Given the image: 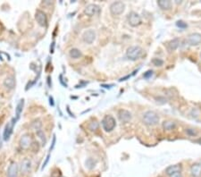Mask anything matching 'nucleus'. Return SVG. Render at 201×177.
<instances>
[{
    "label": "nucleus",
    "mask_w": 201,
    "mask_h": 177,
    "mask_svg": "<svg viewBox=\"0 0 201 177\" xmlns=\"http://www.w3.org/2000/svg\"><path fill=\"white\" fill-rule=\"evenodd\" d=\"M142 53H143V50L140 46H130L128 49H127V57L130 59V60H132V61H136L137 59H139L141 56H142Z\"/></svg>",
    "instance_id": "1"
},
{
    "label": "nucleus",
    "mask_w": 201,
    "mask_h": 177,
    "mask_svg": "<svg viewBox=\"0 0 201 177\" xmlns=\"http://www.w3.org/2000/svg\"><path fill=\"white\" fill-rule=\"evenodd\" d=\"M143 122L147 125H155L159 122V117L154 111H148L143 116Z\"/></svg>",
    "instance_id": "2"
},
{
    "label": "nucleus",
    "mask_w": 201,
    "mask_h": 177,
    "mask_svg": "<svg viewBox=\"0 0 201 177\" xmlns=\"http://www.w3.org/2000/svg\"><path fill=\"white\" fill-rule=\"evenodd\" d=\"M115 125H116L115 119L111 116H106L102 120V126H103L104 130L107 133L112 132L114 129Z\"/></svg>",
    "instance_id": "3"
},
{
    "label": "nucleus",
    "mask_w": 201,
    "mask_h": 177,
    "mask_svg": "<svg viewBox=\"0 0 201 177\" xmlns=\"http://www.w3.org/2000/svg\"><path fill=\"white\" fill-rule=\"evenodd\" d=\"M124 7H125L124 4L123 2L118 1V2H114L111 4L110 11L114 15H119L124 11Z\"/></svg>",
    "instance_id": "4"
},
{
    "label": "nucleus",
    "mask_w": 201,
    "mask_h": 177,
    "mask_svg": "<svg viewBox=\"0 0 201 177\" xmlns=\"http://www.w3.org/2000/svg\"><path fill=\"white\" fill-rule=\"evenodd\" d=\"M128 22H129L131 26L137 27V26H139L141 23V18H140V16L137 13L132 12L128 15Z\"/></svg>",
    "instance_id": "5"
},
{
    "label": "nucleus",
    "mask_w": 201,
    "mask_h": 177,
    "mask_svg": "<svg viewBox=\"0 0 201 177\" xmlns=\"http://www.w3.org/2000/svg\"><path fill=\"white\" fill-rule=\"evenodd\" d=\"M35 18H36V21L40 25V26H47L48 24V19H47V15L46 14L41 11V10H37L36 11V14H35Z\"/></svg>",
    "instance_id": "6"
},
{
    "label": "nucleus",
    "mask_w": 201,
    "mask_h": 177,
    "mask_svg": "<svg viewBox=\"0 0 201 177\" xmlns=\"http://www.w3.org/2000/svg\"><path fill=\"white\" fill-rule=\"evenodd\" d=\"M15 122H16V119L15 118H13L11 122H9L5 128H4V134H3V137H4V140H8L11 134L13 133V126L15 124Z\"/></svg>",
    "instance_id": "7"
},
{
    "label": "nucleus",
    "mask_w": 201,
    "mask_h": 177,
    "mask_svg": "<svg viewBox=\"0 0 201 177\" xmlns=\"http://www.w3.org/2000/svg\"><path fill=\"white\" fill-rule=\"evenodd\" d=\"M99 12H100V8H99V6L97 5V4H89V5L85 8V10H84V13H85L87 15H89V16H94V15L99 14Z\"/></svg>",
    "instance_id": "8"
},
{
    "label": "nucleus",
    "mask_w": 201,
    "mask_h": 177,
    "mask_svg": "<svg viewBox=\"0 0 201 177\" xmlns=\"http://www.w3.org/2000/svg\"><path fill=\"white\" fill-rule=\"evenodd\" d=\"M188 43L191 46H197L201 43V34L200 33H192L188 37Z\"/></svg>",
    "instance_id": "9"
},
{
    "label": "nucleus",
    "mask_w": 201,
    "mask_h": 177,
    "mask_svg": "<svg viewBox=\"0 0 201 177\" xmlns=\"http://www.w3.org/2000/svg\"><path fill=\"white\" fill-rule=\"evenodd\" d=\"M95 39H96V33L93 30H89L85 32L83 34V40L88 44H91L95 40Z\"/></svg>",
    "instance_id": "10"
},
{
    "label": "nucleus",
    "mask_w": 201,
    "mask_h": 177,
    "mask_svg": "<svg viewBox=\"0 0 201 177\" xmlns=\"http://www.w3.org/2000/svg\"><path fill=\"white\" fill-rule=\"evenodd\" d=\"M118 117H119V119L123 123H127V122H129L132 119V115H131V113L129 111L122 109L118 113Z\"/></svg>",
    "instance_id": "11"
},
{
    "label": "nucleus",
    "mask_w": 201,
    "mask_h": 177,
    "mask_svg": "<svg viewBox=\"0 0 201 177\" xmlns=\"http://www.w3.org/2000/svg\"><path fill=\"white\" fill-rule=\"evenodd\" d=\"M7 177H17L18 176V166L16 163H12L6 172Z\"/></svg>",
    "instance_id": "12"
},
{
    "label": "nucleus",
    "mask_w": 201,
    "mask_h": 177,
    "mask_svg": "<svg viewBox=\"0 0 201 177\" xmlns=\"http://www.w3.org/2000/svg\"><path fill=\"white\" fill-rule=\"evenodd\" d=\"M31 136L28 135V134H25V135H23L21 138V140H20V145H21V147L22 148H25L26 149V148H28L31 146Z\"/></svg>",
    "instance_id": "13"
},
{
    "label": "nucleus",
    "mask_w": 201,
    "mask_h": 177,
    "mask_svg": "<svg viewBox=\"0 0 201 177\" xmlns=\"http://www.w3.org/2000/svg\"><path fill=\"white\" fill-rule=\"evenodd\" d=\"M31 162L30 159L25 158V159H23L22 161V164H21V171H22V173L27 174L31 170Z\"/></svg>",
    "instance_id": "14"
},
{
    "label": "nucleus",
    "mask_w": 201,
    "mask_h": 177,
    "mask_svg": "<svg viewBox=\"0 0 201 177\" xmlns=\"http://www.w3.org/2000/svg\"><path fill=\"white\" fill-rule=\"evenodd\" d=\"M191 173L193 177H199L201 175V165L194 164L191 168Z\"/></svg>",
    "instance_id": "15"
},
{
    "label": "nucleus",
    "mask_w": 201,
    "mask_h": 177,
    "mask_svg": "<svg viewBox=\"0 0 201 177\" xmlns=\"http://www.w3.org/2000/svg\"><path fill=\"white\" fill-rule=\"evenodd\" d=\"M179 46H180V40L179 39H174V40L168 42L167 48H168L169 51H174L175 49L178 48Z\"/></svg>",
    "instance_id": "16"
},
{
    "label": "nucleus",
    "mask_w": 201,
    "mask_h": 177,
    "mask_svg": "<svg viewBox=\"0 0 201 177\" xmlns=\"http://www.w3.org/2000/svg\"><path fill=\"white\" fill-rule=\"evenodd\" d=\"M157 4L163 10H169L172 7V3L169 0H159L157 1Z\"/></svg>",
    "instance_id": "17"
},
{
    "label": "nucleus",
    "mask_w": 201,
    "mask_h": 177,
    "mask_svg": "<svg viewBox=\"0 0 201 177\" xmlns=\"http://www.w3.org/2000/svg\"><path fill=\"white\" fill-rule=\"evenodd\" d=\"M4 85L9 89H13L15 87V80L13 77H7L4 81Z\"/></svg>",
    "instance_id": "18"
},
{
    "label": "nucleus",
    "mask_w": 201,
    "mask_h": 177,
    "mask_svg": "<svg viewBox=\"0 0 201 177\" xmlns=\"http://www.w3.org/2000/svg\"><path fill=\"white\" fill-rule=\"evenodd\" d=\"M176 171H182V167L180 165H173V166H170L166 168L165 172L168 176H170L171 174L176 172Z\"/></svg>",
    "instance_id": "19"
},
{
    "label": "nucleus",
    "mask_w": 201,
    "mask_h": 177,
    "mask_svg": "<svg viewBox=\"0 0 201 177\" xmlns=\"http://www.w3.org/2000/svg\"><path fill=\"white\" fill-rule=\"evenodd\" d=\"M175 126H176L175 123L172 121H164L163 124V127L166 131H172L175 128Z\"/></svg>",
    "instance_id": "20"
},
{
    "label": "nucleus",
    "mask_w": 201,
    "mask_h": 177,
    "mask_svg": "<svg viewBox=\"0 0 201 177\" xmlns=\"http://www.w3.org/2000/svg\"><path fill=\"white\" fill-rule=\"evenodd\" d=\"M23 105H24V100L21 99L20 102L18 103V105L16 106V110H15L16 111V117H17V119L20 117V115H21V113L22 111V108H23Z\"/></svg>",
    "instance_id": "21"
},
{
    "label": "nucleus",
    "mask_w": 201,
    "mask_h": 177,
    "mask_svg": "<svg viewBox=\"0 0 201 177\" xmlns=\"http://www.w3.org/2000/svg\"><path fill=\"white\" fill-rule=\"evenodd\" d=\"M70 56L71 57H72V58H79V57H81V51L79 50V49H77V48H72V49H71L70 50Z\"/></svg>",
    "instance_id": "22"
},
{
    "label": "nucleus",
    "mask_w": 201,
    "mask_h": 177,
    "mask_svg": "<svg viewBox=\"0 0 201 177\" xmlns=\"http://www.w3.org/2000/svg\"><path fill=\"white\" fill-rule=\"evenodd\" d=\"M96 163H97L96 160H94L93 158H88V159L86 160V167H87L88 169L91 170V169H93V168L95 167Z\"/></svg>",
    "instance_id": "23"
},
{
    "label": "nucleus",
    "mask_w": 201,
    "mask_h": 177,
    "mask_svg": "<svg viewBox=\"0 0 201 177\" xmlns=\"http://www.w3.org/2000/svg\"><path fill=\"white\" fill-rule=\"evenodd\" d=\"M37 135L40 137V139L41 140V142H42V145H45L46 144V138H45V134L44 133L41 131V130H39L37 132Z\"/></svg>",
    "instance_id": "24"
},
{
    "label": "nucleus",
    "mask_w": 201,
    "mask_h": 177,
    "mask_svg": "<svg viewBox=\"0 0 201 177\" xmlns=\"http://www.w3.org/2000/svg\"><path fill=\"white\" fill-rule=\"evenodd\" d=\"M152 63H153L154 65H155V66H161V65H163L164 61L161 60V59H159V58H154V59L152 60Z\"/></svg>",
    "instance_id": "25"
},
{
    "label": "nucleus",
    "mask_w": 201,
    "mask_h": 177,
    "mask_svg": "<svg viewBox=\"0 0 201 177\" xmlns=\"http://www.w3.org/2000/svg\"><path fill=\"white\" fill-rule=\"evenodd\" d=\"M98 128H99V124H98L96 121L90 123V129L91 131H96Z\"/></svg>",
    "instance_id": "26"
},
{
    "label": "nucleus",
    "mask_w": 201,
    "mask_h": 177,
    "mask_svg": "<svg viewBox=\"0 0 201 177\" xmlns=\"http://www.w3.org/2000/svg\"><path fill=\"white\" fill-rule=\"evenodd\" d=\"M176 25H177L179 28H182V29H185V28H187V23H185V22H182V21H178V22H176Z\"/></svg>",
    "instance_id": "27"
},
{
    "label": "nucleus",
    "mask_w": 201,
    "mask_h": 177,
    "mask_svg": "<svg viewBox=\"0 0 201 177\" xmlns=\"http://www.w3.org/2000/svg\"><path fill=\"white\" fill-rule=\"evenodd\" d=\"M169 177H182V171H176L173 174H171Z\"/></svg>",
    "instance_id": "28"
},
{
    "label": "nucleus",
    "mask_w": 201,
    "mask_h": 177,
    "mask_svg": "<svg viewBox=\"0 0 201 177\" xmlns=\"http://www.w3.org/2000/svg\"><path fill=\"white\" fill-rule=\"evenodd\" d=\"M49 157H50V155L49 154V155H48V157H47V158H46V161L44 162V164H43V166H42V169H44V168H45V166H47V164H48V162H49Z\"/></svg>",
    "instance_id": "29"
},
{
    "label": "nucleus",
    "mask_w": 201,
    "mask_h": 177,
    "mask_svg": "<svg viewBox=\"0 0 201 177\" xmlns=\"http://www.w3.org/2000/svg\"><path fill=\"white\" fill-rule=\"evenodd\" d=\"M55 135H54V137H53V141H52V146L50 147V149H49V151H52V149L54 148V147H55Z\"/></svg>",
    "instance_id": "30"
},
{
    "label": "nucleus",
    "mask_w": 201,
    "mask_h": 177,
    "mask_svg": "<svg viewBox=\"0 0 201 177\" xmlns=\"http://www.w3.org/2000/svg\"><path fill=\"white\" fill-rule=\"evenodd\" d=\"M152 74H153V72H152V71H148V72L144 74V77H145V78H149V77L151 76Z\"/></svg>",
    "instance_id": "31"
},
{
    "label": "nucleus",
    "mask_w": 201,
    "mask_h": 177,
    "mask_svg": "<svg viewBox=\"0 0 201 177\" xmlns=\"http://www.w3.org/2000/svg\"><path fill=\"white\" fill-rule=\"evenodd\" d=\"M49 104H50L52 106H54V105H55V103H54V99H53V98H52V97L49 98Z\"/></svg>",
    "instance_id": "32"
},
{
    "label": "nucleus",
    "mask_w": 201,
    "mask_h": 177,
    "mask_svg": "<svg viewBox=\"0 0 201 177\" xmlns=\"http://www.w3.org/2000/svg\"><path fill=\"white\" fill-rule=\"evenodd\" d=\"M111 86H112V85H102V87H104V88H111Z\"/></svg>",
    "instance_id": "33"
},
{
    "label": "nucleus",
    "mask_w": 201,
    "mask_h": 177,
    "mask_svg": "<svg viewBox=\"0 0 201 177\" xmlns=\"http://www.w3.org/2000/svg\"><path fill=\"white\" fill-rule=\"evenodd\" d=\"M2 145H3V142H2V139H1V137H0V148H2Z\"/></svg>",
    "instance_id": "34"
},
{
    "label": "nucleus",
    "mask_w": 201,
    "mask_h": 177,
    "mask_svg": "<svg viewBox=\"0 0 201 177\" xmlns=\"http://www.w3.org/2000/svg\"><path fill=\"white\" fill-rule=\"evenodd\" d=\"M200 56H201V55H200Z\"/></svg>",
    "instance_id": "35"
}]
</instances>
